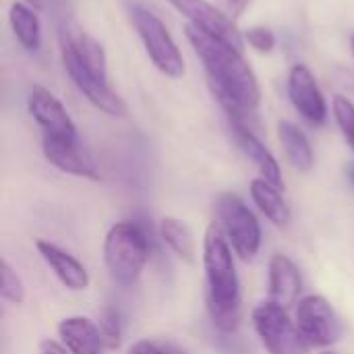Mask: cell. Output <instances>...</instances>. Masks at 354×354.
Wrapping results in <instances>:
<instances>
[{
  "label": "cell",
  "mask_w": 354,
  "mask_h": 354,
  "mask_svg": "<svg viewBox=\"0 0 354 354\" xmlns=\"http://www.w3.org/2000/svg\"><path fill=\"white\" fill-rule=\"evenodd\" d=\"M185 33L205 66L209 89L226 112L230 127L253 129L261 102V87L253 68L243 58V52L193 25H187Z\"/></svg>",
  "instance_id": "6da1fadb"
},
{
  "label": "cell",
  "mask_w": 354,
  "mask_h": 354,
  "mask_svg": "<svg viewBox=\"0 0 354 354\" xmlns=\"http://www.w3.org/2000/svg\"><path fill=\"white\" fill-rule=\"evenodd\" d=\"M203 268L209 315L222 332H234L241 324V282L232 245L218 222H212L203 236Z\"/></svg>",
  "instance_id": "7a4b0ae2"
},
{
  "label": "cell",
  "mask_w": 354,
  "mask_h": 354,
  "mask_svg": "<svg viewBox=\"0 0 354 354\" xmlns=\"http://www.w3.org/2000/svg\"><path fill=\"white\" fill-rule=\"evenodd\" d=\"M104 261L110 278L120 286H133L149 261V241L135 222L114 224L104 241Z\"/></svg>",
  "instance_id": "3957f363"
},
{
  "label": "cell",
  "mask_w": 354,
  "mask_h": 354,
  "mask_svg": "<svg viewBox=\"0 0 354 354\" xmlns=\"http://www.w3.org/2000/svg\"><path fill=\"white\" fill-rule=\"evenodd\" d=\"M131 19L133 25L143 41V48L149 56V60L156 64V68L172 79H178L185 75V60L183 54L172 39L168 27L162 23L158 15L143 6H133L131 8Z\"/></svg>",
  "instance_id": "277c9868"
},
{
  "label": "cell",
  "mask_w": 354,
  "mask_h": 354,
  "mask_svg": "<svg viewBox=\"0 0 354 354\" xmlns=\"http://www.w3.org/2000/svg\"><path fill=\"white\" fill-rule=\"evenodd\" d=\"M216 216L234 253L243 261H251L261 247V226L255 214L239 195L222 193L216 201Z\"/></svg>",
  "instance_id": "5b68a950"
},
{
  "label": "cell",
  "mask_w": 354,
  "mask_h": 354,
  "mask_svg": "<svg viewBox=\"0 0 354 354\" xmlns=\"http://www.w3.org/2000/svg\"><path fill=\"white\" fill-rule=\"evenodd\" d=\"M253 328L270 354H309V344L303 334L290 322L286 309L274 301L253 309Z\"/></svg>",
  "instance_id": "8992f818"
},
{
  "label": "cell",
  "mask_w": 354,
  "mask_h": 354,
  "mask_svg": "<svg viewBox=\"0 0 354 354\" xmlns=\"http://www.w3.org/2000/svg\"><path fill=\"white\" fill-rule=\"evenodd\" d=\"M60 56H62V64H64V71L68 73L71 81L87 97L89 104H93L97 110H102L108 116H124L127 114V104L122 102V97L108 85V81H102L100 77H95L81 62V58L75 54V50L71 48V44L64 37H60Z\"/></svg>",
  "instance_id": "52a82bcc"
},
{
  "label": "cell",
  "mask_w": 354,
  "mask_h": 354,
  "mask_svg": "<svg viewBox=\"0 0 354 354\" xmlns=\"http://www.w3.org/2000/svg\"><path fill=\"white\" fill-rule=\"evenodd\" d=\"M297 328L305 342L315 348L332 346L342 338V324L334 307L319 295H309L299 301Z\"/></svg>",
  "instance_id": "ba28073f"
},
{
  "label": "cell",
  "mask_w": 354,
  "mask_h": 354,
  "mask_svg": "<svg viewBox=\"0 0 354 354\" xmlns=\"http://www.w3.org/2000/svg\"><path fill=\"white\" fill-rule=\"evenodd\" d=\"M187 21L189 25L197 27L199 31L218 37L236 50L243 52L245 35L236 27L234 19H230L220 6L207 2V0H168Z\"/></svg>",
  "instance_id": "9c48e42d"
},
{
  "label": "cell",
  "mask_w": 354,
  "mask_h": 354,
  "mask_svg": "<svg viewBox=\"0 0 354 354\" xmlns=\"http://www.w3.org/2000/svg\"><path fill=\"white\" fill-rule=\"evenodd\" d=\"M288 97L295 110L309 124H324L328 118V102L315 81V75L305 64H295L288 73Z\"/></svg>",
  "instance_id": "30bf717a"
},
{
  "label": "cell",
  "mask_w": 354,
  "mask_h": 354,
  "mask_svg": "<svg viewBox=\"0 0 354 354\" xmlns=\"http://www.w3.org/2000/svg\"><path fill=\"white\" fill-rule=\"evenodd\" d=\"M41 149L46 160L64 174L81 178H100V170L89 151L79 143V137H48L44 135Z\"/></svg>",
  "instance_id": "8fae6325"
},
{
  "label": "cell",
  "mask_w": 354,
  "mask_h": 354,
  "mask_svg": "<svg viewBox=\"0 0 354 354\" xmlns=\"http://www.w3.org/2000/svg\"><path fill=\"white\" fill-rule=\"evenodd\" d=\"M27 108L33 120L48 137H77V127L62 102L46 87L35 85L27 95Z\"/></svg>",
  "instance_id": "7c38bea8"
},
{
  "label": "cell",
  "mask_w": 354,
  "mask_h": 354,
  "mask_svg": "<svg viewBox=\"0 0 354 354\" xmlns=\"http://www.w3.org/2000/svg\"><path fill=\"white\" fill-rule=\"evenodd\" d=\"M35 249L41 255V259L48 263V268L56 274V278L62 282V286L75 292L89 288V274L77 257L41 239L35 241Z\"/></svg>",
  "instance_id": "4fadbf2b"
},
{
  "label": "cell",
  "mask_w": 354,
  "mask_h": 354,
  "mask_svg": "<svg viewBox=\"0 0 354 354\" xmlns=\"http://www.w3.org/2000/svg\"><path fill=\"white\" fill-rule=\"evenodd\" d=\"M58 336L71 354H102L106 346L100 326L83 315L62 319L58 324Z\"/></svg>",
  "instance_id": "5bb4252c"
},
{
  "label": "cell",
  "mask_w": 354,
  "mask_h": 354,
  "mask_svg": "<svg viewBox=\"0 0 354 354\" xmlns=\"http://www.w3.org/2000/svg\"><path fill=\"white\" fill-rule=\"evenodd\" d=\"M303 278L295 261L282 253L270 259V297L280 307H290L299 301Z\"/></svg>",
  "instance_id": "9a60e30c"
},
{
  "label": "cell",
  "mask_w": 354,
  "mask_h": 354,
  "mask_svg": "<svg viewBox=\"0 0 354 354\" xmlns=\"http://www.w3.org/2000/svg\"><path fill=\"white\" fill-rule=\"evenodd\" d=\"M232 133H234V141L241 147V151L259 168L261 178H266L268 183H272L278 189H284V178H282V170H280L278 160L261 143V139L253 133V129H249V127H232Z\"/></svg>",
  "instance_id": "2e32d148"
},
{
  "label": "cell",
  "mask_w": 354,
  "mask_h": 354,
  "mask_svg": "<svg viewBox=\"0 0 354 354\" xmlns=\"http://www.w3.org/2000/svg\"><path fill=\"white\" fill-rule=\"evenodd\" d=\"M251 197L259 212L280 228H286L290 224V207L282 197V189L274 187L266 178H255L251 183Z\"/></svg>",
  "instance_id": "e0dca14e"
},
{
  "label": "cell",
  "mask_w": 354,
  "mask_h": 354,
  "mask_svg": "<svg viewBox=\"0 0 354 354\" xmlns=\"http://www.w3.org/2000/svg\"><path fill=\"white\" fill-rule=\"evenodd\" d=\"M278 137L282 143V149L288 158V162L299 170V172H309L315 164L313 147L307 139V135L292 122L282 120L278 124Z\"/></svg>",
  "instance_id": "ac0fdd59"
},
{
  "label": "cell",
  "mask_w": 354,
  "mask_h": 354,
  "mask_svg": "<svg viewBox=\"0 0 354 354\" xmlns=\"http://www.w3.org/2000/svg\"><path fill=\"white\" fill-rule=\"evenodd\" d=\"M8 21H10V29H12L17 41L25 50L35 52L41 44V23H39L35 8L21 4V2H15L10 6Z\"/></svg>",
  "instance_id": "d6986e66"
},
{
  "label": "cell",
  "mask_w": 354,
  "mask_h": 354,
  "mask_svg": "<svg viewBox=\"0 0 354 354\" xmlns=\"http://www.w3.org/2000/svg\"><path fill=\"white\" fill-rule=\"evenodd\" d=\"M60 37H64L71 48L75 50V54L81 58V62L102 81H108V60H106V52L102 48V44L97 39H93L91 35H87L85 31H77V33H62Z\"/></svg>",
  "instance_id": "ffe728a7"
},
{
  "label": "cell",
  "mask_w": 354,
  "mask_h": 354,
  "mask_svg": "<svg viewBox=\"0 0 354 354\" xmlns=\"http://www.w3.org/2000/svg\"><path fill=\"white\" fill-rule=\"evenodd\" d=\"M160 236L172 249V253L176 257H180L187 263H193L195 261V255H197L195 236H193L191 228L183 220L172 218V216H166L160 222Z\"/></svg>",
  "instance_id": "44dd1931"
},
{
  "label": "cell",
  "mask_w": 354,
  "mask_h": 354,
  "mask_svg": "<svg viewBox=\"0 0 354 354\" xmlns=\"http://www.w3.org/2000/svg\"><path fill=\"white\" fill-rule=\"evenodd\" d=\"M0 295L10 305L25 303V284L6 259L0 261Z\"/></svg>",
  "instance_id": "7402d4cb"
},
{
  "label": "cell",
  "mask_w": 354,
  "mask_h": 354,
  "mask_svg": "<svg viewBox=\"0 0 354 354\" xmlns=\"http://www.w3.org/2000/svg\"><path fill=\"white\" fill-rule=\"evenodd\" d=\"M332 110H334V118H336L346 143L354 151V104L344 95H336L332 102Z\"/></svg>",
  "instance_id": "603a6c76"
},
{
  "label": "cell",
  "mask_w": 354,
  "mask_h": 354,
  "mask_svg": "<svg viewBox=\"0 0 354 354\" xmlns=\"http://www.w3.org/2000/svg\"><path fill=\"white\" fill-rule=\"evenodd\" d=\"M245 39L249 41L251 48H255L261 54H268V52H272L276 48V35H274V31L268 29V27H261V25L249 27L245 31Z\"/></svg>",
  "instance_id": "cb8c5ba5"
},
{
  "label": "cell",
  "mask_w": 354,
  "mask_h": 354,
  "mask_svg": "<svg viewBox=\"0 0 354 354\" xmlns=\"http://www.w3.org/2000/svg\"><path fill=\"white\" fill-rule=\"evenodd\" d=\"M127 354H187L183 348L170 344V342H158V340H139L135 342Z\"/></svg>",
  "instance_id": "d4e9b609"
},
{
  "label": "cell",
  "mask_w": 354,
  "mask_h": 354,
  "mask_svg": "<svg viewBox=\"0 0 354 354\" xmlns=\"http://www.w3.org/2000/svg\"><path fill=\"white\" fill-rule=\"evenodd\" d=\"M100 330H102L106 346L116 348L120 342V322H118V315L114 311H106V315L100 322Z\"/></svg>",
  "instance_id": "484cf974"
},
{
  "label": "cell",
  "mask_w": 354,
  "mask_h": 354,
  "mask_svg": "<svg viewBox=\"0 0 354 354\" xmlns=\"http://www.w3.org/2000/svg\"><path fill=\"white\" fill-rule=\"evenodd\" d=\"M218 6L230 17V19H236L245 12V8L253 2V0H216Z\"/></svg>",
  "instance_id": "4316f807"
},
{
  "label": "cell",
  "mask_w": 354,
  "mask_h": 354,
  "mask_svg": "<svg viewBox=\"0 0 354 354\" xmlns=\"http://www.w3.org/2000/svg\"><path fill=\"white\" fill-rule=\"evenodd\" d=\"M39 354H71L64 344H58L54 340H41L39 344Z\"/></svg>",
  "instance_id": "83f0119b"
},
{
  "label": "cell",
  "mask_w": 354,
  "mask_h": 354,
  "mask_svg": "<svg viewBox=\"0 0 354 354\" xmlns=\"http://www.w3.org/2000/svg\"><path fill=\"white\" fill-rule=\"evenodd\" d=\"M27 4H31L35 10H39V8H41V4H44V0H27Z\"/></svg>",
  "instance_id": "f1b7e54d"
},
{
  "label": "cell",
  "mask_w": 354,
  "mask_h": 354,
  "mask_svg": "<svg viewBox=\"0 0 354 354\" xmlns=\"http://www.w3.org/2000/svg\"><path fill=\"white\" fill-rule=\"evenodd\" d=\"M353 54H354V35H353Z\"/></svg>",
  "instance_id": "f546056e"
},
{
  "label": "cell",
  "mask_w": 354,
  "mask_h": 354,
  "mask_svg": "<svg viewBox=\"0 0 354 354\" xmlns=\"http://www.w3.org/2000/svg\"><path fill=\"white\" fill-rule=\"evenodd\" d=\"M324 354H334V353H324Z\"/></svg>",
  "instance_id": "4dcf8cb0"
},
{
  "label": "cell",
  "mask_w": 354,
  "mask_h": 354,
  "mask_svg": "<svg viewBox=\"0 0 354 354\" xmlns=\"http://www.w3.org/2000/svg\"><path fill=\"white\" fill-rule=\"evenodd\" d=\"M353 180H354V172H353Z\"/></svg>",
  "instance_id": "1f68e13d"
}]
</instances>
